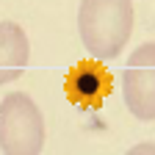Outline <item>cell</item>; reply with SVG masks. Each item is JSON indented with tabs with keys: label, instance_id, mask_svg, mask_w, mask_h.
<instances>
[{
	"label": "cell",
	"instance_id": "4",
	"mask_svg": "<svg viewBox=\"0 0 155 155\" xmlns=\"http://www.w3.org/2000/svg\"><path fill=\"white\" fill-rule=\"evenodd\" d=\"M111 86H114L111 72L94 58L81 61L67 75V97H69V103L81 108H100L103 100L111 94Z\"/></svg>",
	"mask_w": 155,
	"mask_h": 155
},
{
	"label": "cell",
	"instance_id": "6",
	"mask_svg": "<svg viewBox=\"0 0 155 155\" xmlns=\"http://www.w3.org/2000/svg\"><path fill=\"white\" fill-rule=\"evenodd\" d=\"M125 155H155V144L152 141H141V144H133Z\"/></svg>",
	"mask_w": 155,
	"mask_h": 155
},
{
	"label": "cell",
	"instance_id": "1",
	"mask_svg": "<svg viewBox=\"0 0 155 155\" xmlns=\"http://www.w3.org/2000/svg\"><path fill=\"white\" fill-rule=\"evenodd\" d=\"M78 33L94 61L116 58L133 33V0H81Z\"/></svg>",
	"mask_w": 155,
	"mask_h": 155
},
{
	"label": "cell",
	"instance_id": "5",
	"mask_svg": "<svg viewBox=\"0 0 155 155\" xmlns=\"http://www.w3.org/2000/svg\"><path fill=\"white\" fill-rule=\"evenodd\" d=\"M31 61V42L28 33L11 19L0 22V86L22 78Z\"/></svg>",
	"mask_w": 155,
	"mask_h": 155
},
{
	"label": "cell",
	"instance_id": "3",
	"mask_svg": "<svg viewBox=\"0 0 155 155\" xmlns=\"http://www.w3.org/2000/svg\"><path fill=\"white\" fill-rule=\"evenodd\" d=\"M122 100L141 122L155 119V42H141L122 69Z\"/></svg>",
	"mask_w": 155,
	"mask_h": 155
},
{
	"label": "cell",
	"instance_id": "2",
	"mask_svg": "<svg viewBox=\"0 0 155 155\" xmlns=\"http://www.w3.org/2000/svg\"><path fill=\"white\" fill-rule=\"evenodd\" d=\"M45 147V116L25 91H11L0 100V152L39 155Z\"/></svg>",
	"mask_w": 155,
	"mask_h": 155
}]
</instances>
